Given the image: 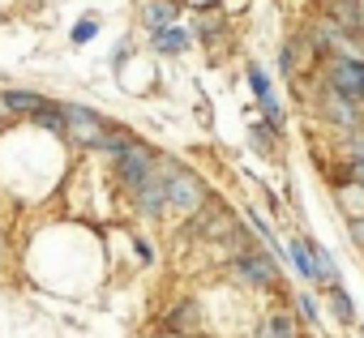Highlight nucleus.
<instances>
[{
  "mask_svg": "<svg viewBox=\"0 0 364 338\" xmlns=\"http://www.w3.org/2000/svg\"><path fill=\"white\" fill-rule=\"evenodd\" d=\"M159 180H163V206H176V210L193 214V210L206 202L202 180H198V176H189V172H180V167H167Z\"/></svg>",
  "mask_w": 364,
  "mask_h": 338,
  "instance_id": "f257e3e1",
  "label": "nucleus"
},
{
  "mask_svg": "<svg viewBox=\"0 0 364 338\" xmlns=\"http://www.w3.org/2000/svg\"><path fill=\"white\" fill-rule=\"evenodd\" d=\"M60 116H65V133L77 141V146H95V150H103L107 146V124L95 116V111H86V107H60Z\"/></svg>",
  "mask_w": 364,
  "mask_h": 338,
  "instance_id": "f03ea898",
  "label": "nucleus"
},
{
  "mask_svg": "<svg viewBox=\"0 0 364 338\" xmlns=\"http://www.w3.org/2000/svg\"><path fill=\"white\" fill-rule=\"evenodd\" d=\"M116 167H120V180H124L129 189H137L141 180L154 176V154H150L146 146H129L124 154H116Z\"/></svg>",
  "mask_w": 364,
  "mask_h": 338,
  "instance_id": "7ed1b4c3",
  "label": "nucleus"
},
{
  "mask_svg": "<svg viewBox=\"0 0 364 338\" xmlns=\"http://www.w3.org/2000/svg\"><path fill=\"white\" fill-rule=\"evenodd\" d=\"M330 86L347 99H364V60H334Z\"/></svg>",
  "mask_w": 364,
  "mask_h": 338,
  "instance_id": "20e7f679",
  "label": "nucleus"
},
{
  "mask_svg": "<svg viewBox=\"0 0 364 338\" xmlns=\"http://www.w3.org/2000/svg\"><path fill=\"white\" fill-rule=\"evenodd\" d=\"M236 274H240L245 283H253V287H274V266H270L262 253H253V249H245V253L236 257Z\"/></svg>",
  "mask_w": 364,
  "mask_h": 338,
  "instance_id": "39448f33",
  "label": "nucleus"
},
{
  "mask_svg": "<svg viewBox=\"0 0 364 338\" xmlns=\"http://www.w3.org/2000/svg\"><path fill=\"white\" fill-rule=\"evenodd\" d=\"M189 48V35L180 31V26H159L154 31V52H163V56H180Z\"/></svg>",
  "mask_w": 364,
  "mask_h": 338,
  "instance_id": "423d86ee",
  "label": "nucleus"
},
{
  "mask_svg": "<svg viewBox=\"0 0 364 338\" xmlns=\"http://www.w3.org/2000/svg\"><path fill=\"white\" fill-rule=\"evenodd\" d=\"M334 18H338L343 31H360L364 26V13H360L355 0H334Z\"/></svg>",
  "mask_w": 364,
  "mask_h": 338,
  "instance_id": "0eeeda50",
  "label": "nucleus"
},
{
  "mask_svg": "<svg viewBox=\"0 0 364 338\" xmlns=\"http://www.w3.org/2000/svg\"><path fill=\"white\" fill-rule=\"evenodd\" d=\"M330 120H338V124H355V99H347V94H330Z\"/></svg>",
  "mask_w": 364,
  "mask_h": 338,
  "instance_id": "6e6552de",
  "label": "nucleus"
},
{
  "mask_svg": "<svg viewBox=\"0 0 364 338\" xmlns=\"http://www.w3.org/2000/svg\"><path fill=\"white\" fill-rule=\"evenodd\" d=\"M146 18H150L154 31H159V26H171V22H176V5H171V0H159V5L146 9Z\"/></svg>",
  "mask_w": 364,
  "mask_h": 338,
  "instance_id": "1a4fd4ad",
  "label": "nucleus"
},
{
  "mask_svg": "<svg viewBox=\"0 0 364 338\" xmlns=\"http://www.w3.org/2000/svg\"><path fill=\"white\" fill-rule=\"evenodd\" d=\"M266 338H296V329H291V317L274 312V317L266 321Z\"/></svg>",
  "mask_w": 364,
  "mask_h": 338,
  "instance_id": "9d476101",
  "label": "nucleus"
},
{
  "mask_svg": "<svg viewBox=\"0 0 364 338\" xmlns=\"http://www.w3.org/2000/svg\"><path fill=\"white\" fill-rule=\"evenodd\" d=\"M262 111H266V120H270L274 129H283V103L274 99V90H266V94H262Z\"/></svg>",
  "mask_w": 364,
  "mask_h": 338,
  "instance_id": "9b49d317",
  "label": "nucleus"
},
{
  "mask_svg": "<svg viewBox=\"0 0 364 338\" xmlns=\"http://www.w3.org/2000/svg\"><path fill=\"white\" fill-rule=\"evenodd\" d=\"M351 180H355V185H364V137H360V141H351Z\"/></svg>",
  "mask_w": 364,
  "mask_h": 338,
  "instance_id": "f8f14e48",
  "label": "nucleus"
},
{
  "mask_svg": "<svg viewBox=\"0 0 364 338\" xmlns=\"http://www.w3.org/2000/svg\"><path fill=\"white\" fill-rule=\"evenodd\" d=\"M330 295H334V312H338V321H351V312H355V308H351V300L338 291V283L330 287Z\"/></svg>",
  "mask_w": 364,
  "mask_h": 338,
  "instance_id": "ddd939ff",
  "label": "nucleus"
},
{
  "mask_svg": "<svg viewBox=\"0 0 364 338\" xmlns=\"http://www.w3.org/2000/svg\"><path fill=\"white\" fill-rule=\"evenodd\" d=\"M249 86H253V90H257V99H262V94L270 90V77H266L257 65H249Z\"/></svg>",
  "mask_w": 364,
  "mask_h": 338,
  "instance_id": "4468645a",
  "label": "nucleus"
},
{
  "mask_svg": "<svg viewBox=\"0 0 364 338\" xmlns=\"http://www.w3.org/2000/svg\"><path fill=\"white\" fill-rule=\"evenodd\" d=\"M95 31H99V26H95L90 18H86V22H77V26H73V43H90V39H95Z\"/></svg>",
  "mask_w": 364,
  "mask_h": 338,
  "instance_id": "2eb2a0df",
  "label": "nucleus"
},
{
  "mask_svg": "<svg viewBox=\"0 0 364 338\" xmlns=\"http://www.w3.org/2000/svg\"><path fill=\"white\" fill-rule=\"evenodd\" d=\"M253 141H257V150L262 154H270L274 146H270V129H253Z\"/></svg>",
  "mask_w": 364,
  "mask_h": 338,
  "instance_id": "dca6fc26",
  "label": "nucleus"
},
{
  "mask_svg": "<svg viewBox=\"0 0 364 338\" xmlns=\"http://www.w3.org/2000/svg\"><path fill=\"white\" fill-rule=\"evenodd\" d=\"M189 5H198V9H206V5H215V0H189Z\"/></svg>",
  "mask_w": 364,
  "mask_h": 338,
  "instance_id": "f3484780",
  "label": "nucleus"
}]
</instances>
